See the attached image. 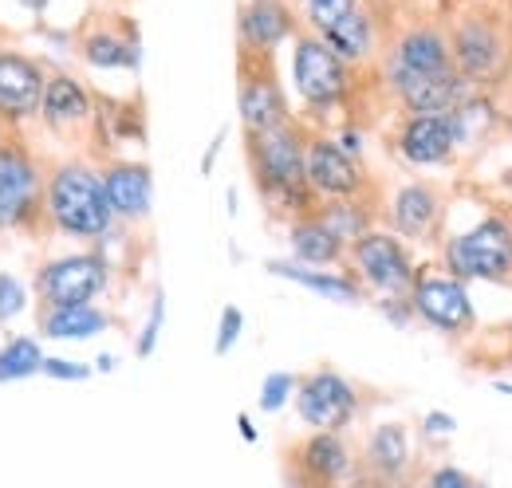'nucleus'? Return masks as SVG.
<instances>
[{
	"label": "nucleus",
	"instance_id": "f257e3e1",
	"mask_svg": "<svg viewBox=\"0 0 512 488\" xmlns=\"http://www.w3.org/2000/svg\"><path fill=\"white\" fill-rule=\"evenodd\" d=\"M449 52L461 79L477 91H512V16L501 0H469L446 16Z\"/></svg>",
	"mask_w": 512,
	"mask_h": 488
},
{
	"label": "nucleus",
	"instance_id": "f03ea898",
	"mask_svg": "<svg viewBox=\"0 0 512 488\" xmlns=\"http://www.w3.org/2000/svg\"><path fill=\"white\" fill-rule=\"evenodd\" d=\"M308 126L300 119L272 126L264 134H245V154H249V170H253V185L260 201L296 221L316 213V193L308 189V174H304V154H308Z\"/></svg>",
	"mask_w": 512,
	"mask_h": 488
},
{
	"label": "nucleus",
	"instance_id": "7ed1b4c3",
	"mask_svg": "<svg viewBox=\"0 0 512 488\" xmlns=\"http://www.w3.org/2000/svg\"><path fill=\"white\" fill-rule=\"evenodd\" d=\"M379 87L386 91L390 103H398L406 91L442 79L453 67V52H449L446 20L442 16H414L406 24H398L394 32L383 36V52H379Z\"/></svg>",
	"mask_w": 512,
	"mask_h": 488
},
{
	"label": "nucleus",
	"instance_id": "20e7f679",
	"mask_svg": "<svg viewBox=\"0 0 512 488\" xmlns=\"http://www.w3.org/2000/svg\"><path fill=\"white\" fill-rule=\"evenodd\" d=\"M44 213L67 241H103L115 229L103 174L87 162H60L44 182Z\"/></svg>",
	"mask_w": 512,
	"mask_h": 488
},
{
	"label": "nucleus",
	"instance_id": "39448f33",
	"mask_svg": "<svg viewBox=\"0 0 512 488\" xmlns=\"http://www.w3.org/2000/svg\"><path fill=\"white\" fill-rule=\"evenodd\" d=\"M442 272L465 284H501L512 288V217L485 213L477 225L446 233L438 244Z\"/></svg>",
	"mask_w": 512,
	"mask_h": 488
},
{
	"label": "nucleus",
	"instance_id": "423d86ee",
	"mask_svg": "<svg viewBox=\"0 0 512 488\" xmlns=\"http://www.w3.org/2000/svg\"><path fill=\"white\" fill-rule=\"evenodd\" d=\"M292 87L312 119H323L331 111H343L355 103L359 91V67L339 60L320 36L300 32L292 40Z\"/></svg>",
	"mask_w": 512,
	"mask_h": 488
},
{
	"label": "nucleus",
	"instance_id": "0eeeda50",
	"mask_svg": "<svg viewBox=\"0 0 512 488\" xmlns=\"http://www.w3.org/2000/svg\"><path fill=\"white\" fill-rule=\"evenodd\" d=\"M347 272L363 284V292H371L379 300H410V288L422 268H418V256L410 244L383 225H375L371 233H363L347 248Z\"/></svg>",
	"mask_w": 512,
	"mask_h": 488
},
{
	"label": "nucleus",
	"instance_id": "6e6552de",
	"mask_svg": "<svg viewBox=\"0 0 512 488\" xmlns=\"http://www.w3.org/2000/svg\"><path fill=\"white\" fill-rule=\"evenodd\" d=\"M410 311H414V323H422V327H430L446 339H465L477 323L469 284L442 272V268H422L418 272V280L410 288Z\"/></svg>",
	"mask_w": 512,
	"mask_h": 488
},
{
	"label": "nucleus",
	"instance_id": "1a4fd4ad",
	"mask_svg": "<svg viewBox=\"0 0 512 488\" xmlns=\"http://www.w3.org/2000/svg\"><path fill=\"white\" fill-rule=\"evenodd\" d=\"M359 410H363L359 386L347 374L331 370V366L304 374L300 386H296V414L316 433H343L359 418Z\"/></svg>",
	"mask_w": 512,
	"mask_h": 488
},
{
	"label": "nucleus",
	"instance_id": "9d476101",
	"mask_svg": "<svg viewBox=\"0 0 512 488\" xmlns=\"http://www.w3.org/2000/svg\"><path fill=\"white\" fill-rule=\"evenodd\" d=\"M446 193L442 185L434 182H402L394 185V193L379 205L383 217L394 237L410 244H442V221H446Z\"/></svg>",
	"mask_w": 512,
	"mask_h": 488
},
{
	"label": "nucleus",
	"instance_id": "9b49d317",
	"mask_svg": "<svg viewBox=\"0 0 512 488\" xmlns=\"http://www.w3.org/2000/svg\"><path fill=\"white\" fill-rule=\"evenodd\" d=\"M107 284H111V264L99 252H67L36 272V292L44 307L95 304L107 292Z\"/></svg>",
	"mask_w": 512,
	"mask_h": 488
},
{
	"label": "nucleus",
	"instance_id": "f8f14e48",
	"mask_svg": "<svg viewBox=\"0 0 512 488\" xmlns=\"http://www.w3.org/2000/svg\"><path fill=\"white\" fill-rule=\"evenodd\" d=\"M304 174H308V189L316 193V201L371 197V174H367V166L359 158H351L327 130H312L308 134Z\"/></svg>",
	"mask_w": 512,
	"mask_h": 488
},
{
	"label": "nucleus",
	"instance_id": "ddd939ff",
	"mask_svg": "<svg viewBox=\"0 0 512 488\" xmlns=\"http://www.w3.org/2000/svg\"><path fill=\"white\" fill-rule=\"evenodd\" d=\"M237 119L245 134H264L272 126L292 122L288 95L272 71V60L241 56V83H237Z\"/></svg>",
	"mask_w": 512,
	"mask_h": 488
},
{
	"label": "nucleus",
	"instance_id": "4468645a",
	"mask_svg": "<svg viewBox=\"0 0 512 488\" xmlns=\"http://www.w3.org/2000/svg\"><path fill=\"white\" fill-rule=\"evenodd\" d=\"M292 469L300 488H343L347 481L359 477L355 449L347 445L343 433H308L292 449Z\"/></svg>",
	"mask_w": 512,
	"mask_h": 488
},
{
	"label": "nucleus",
	"instance_id": "2eb2a0df",
	"mask_svg": "<svg viewBox=\"0 0 512 488\" xmlns=\"http://www.w3.org/2000/svg\"><path fill=\"white\" fill-rule=\"evenodd\" d=\"M44 209L40 166L20 146H0V229H24Z\"/></svg>",
	"mask_w": 512,
	"mask_h": 488
},
{
	"label": "nucleus",
	"instance_id": "dca6fc26",
	"mask_svg": "<svg viewBox=\"0 0 512 488\" xmlns=\"http://www.w3.org/2000/svg\"><path fill=\"white\" fill-rule=\"evenodd\" d=\"M390 142H394V154L410 170H442L457 162L453 126L446 115H398Z\"/></svg>",
	"mask_w": 512,
	"mask_h": 488
},
{
	"label": "nucleus",
	"instance_id": "f3484780",
	"mask_svg": "<svg viewBox=\"0 0 512 488\" xmlns=\"http://www.w3.org/2000/svg\"><path fill=\"white\" fill-rule=\"evenodd\" d=\"M296 36H300V16L288 0H241L237 8L241 56L272 60V52Z\"/></svg>",
	"mask_w": 512,
	"mask_h": 488
},
{
	"label": "nucleus",
	"instance_id": "a211bd4d",
	"mask_svg": "<svg viewBox=\"0 0 512 488\" xmlns=\"http://www.w3.org/2000/svg\"><path fill=\"white\" fill-rule=\"evenodd\" d=\"M414 465V441L402 422H379L371 429L359 461V477L375 488H402Z\"/></svg>",
	"mask_w": 512,
	"mask_h": 488
},
{
	"label": "nucleus",
	"instance_id": "6ab92c4d",
	"mask_svg": "<svg viewBox=\"0 0 512 488\" xmlns=\"http://www.w3.org/2000/svg\"><path fill=\"white\" fill-rule=\"evenodd\" d=\"M509 95H497V91H473L453 115H449V126H453V146L457 154H477V150H489L505 122H509Z\"/></svg>",
	"mask_w": 512,
	"mask_h": 488
},
{
	"label": "nucleus",
	"instance_id": "aec40b11",
	"mask_svg": "<svg viewBox=\"0 0 512 488\" xmlns=\"http://www.w3.org/2000/svg\"><path fill=\"white\" fill-rule=\"evenodd\" d=\"M48 75L24 52H0V115L12 122L40 115Z\"/></svg>",
	"mask_w": 512,
	"mask_h": 488
},
{
	"label": "nucleus",
	"instance_id": "412c9836",
	"mask_svg": "<svg viewBox=\"0 0 512 488\" xmlns=\"http://www.w3.org/2000/svg\"><path fill=\"white\" fill-rule=\"evenodd\" d=\"M99 174H103L107 205H111L115 221L138 225V221L150 217V209H154V178H150V166H142V162H107Z\"/></svg>",
	"mask_w": 512,
	"mask_h": 488
},
{
	"label": "nucleus",
	"instance_id": "4be33fe9",
	"mask_svg": "<svg viewBox=\"0 0 512 488\" xmlns=\"http://www.w3.org/2000/svg\"><path fill=\"white\" fill-rule=\"evenodd\" d=\"M268 272L296 284V288L316 292L331 304H359L367 296L363 284L347 268H308V264H296V260H268Z\"/></svg>",
	"mask_w": 512,
	"mask_h": 488
},
{
	"label": "nucleus",
	"instance_id": "5701e85b",
	"mask_svg": "<svg viewBox=\"0 0 512 488\" xmlns=\"http://www.w3.org/2000/svg\"><path fill=\"white\" fill-rule=\"evenodd\" d=\"M288 248H292V260L308 264V268H339V264H347V244L339 241L316 213L288 221Z\"/></svg>",
	"mask_w": 512,
	"mask_h": 488
},
{
	"label": "nucleus",
	"instance_id": "b1692460",
	"mask_svg": "<svg viewBox=\"0 0 512 488\" xmlns=\"http://www.w3.org/2000/svg\"><path fill=\"white\" fill-rule=\"evenodd\" d=\"M40 115L48 126L67 130V126H83V122L95 119V99L91 91L75 79V75H48V87H44V103H40Z\"/></svg>",
	"mask_w": 512,
	"mask_h": 488
},
{
	"label": "nucleus",
	"instance_id": "393cba45",
	"mask_svg": "<svg viewBox=\"0 0 512 488\" xmlns=\"http://www.w3.org/2000/svg\"><path fill=\"white\" fill-rule=\"evenodd\" d=\"M79 56L95 71H134L142 63V44H138L134 28L127 36L115 32V28H95V32H87L79 40Z\"/></svg>",
	"mask_w": 512,
	"mask_h": 488
},
{
	"label": "nucleus",
	"instance_id": "a878e982",
	"mask_svg": "<svg viewBox=\"0 0 512 488\" xmlns=\"http://www.w3.org/2000/svg\"><path fill=\"white\" fill-rule=\"evenodd\" d=\"M111 327V315L103 307L83 304V307H48L44 319H40V331L48 339H60V343H83V339H95Z\"/></svg>",
	"mask_w": 512,
	"mask_h": 488
},
{
	"label": "nucleus",
	"instance_id": "bb28decb",
	"mask_svg": "<svg viewBox=\"0 0 512 488\" xmlns=\"http://www.w3.org/2000/svg\"><path fill=\"white\" fill-rule=\"evenodd\" d=\"M316 217H320L339 241L351 248L363 233L375 229V221H379V205H375L371 197H355V201H320V205H316Z\"/></svg>",
	"mask_w": 512,
	"mask_h": 488
},
{
	"label": "nucleus",
	"instance_id": "cd10ccee",
	"mask_svg": "<svg viewBox=\"0 0 512 488\" xmlns=\"http://www.w3.org/2000/svg\"><path fill=\"white\" fill-rule=\"evenodd\" d=\"M44 359H48V355H44L40 343L28 339V335L4 343V347H0V382H20V378L40 374V370H44Z\"/></svg>",
	"mask_w": 512,
	"mask_h": 488
},
{
	"label": "nucleus",
	"instance_id": "c85d7f7f",
	"mask_svg": "<svg viewBox=\"0 0 512 488\" xmlns=\"http://www.w3.org/2000/svg\"><path fill=\"white\" fill-rule=\"evenodd\" d=\"M359 8H363V0H304V24L312 36H327Z\"/></svg>",
	"mask_w": 512,
	"mask_h": 488
},
{
	"label": "nucleus",
	"instance_id": "c756f323",
	"mask_svg": "<svg viewBox=\"0 0 512 488\" xmlns=\"http://www.w3.org/2000/svg\"><path fill=\"white\" fill-rule=\"evenodd\" d=\"M296 386H300L296 374H288V370H272V374H264V382H260V398H256V406H260L264 414H280L288 402H296Z\"/></svg>",
	"mask_w": 512,
	"mask_h": 488
},
{
	"label": "nucleus",
	"instance_id": "7c9ffc66",
	"mask_svg": "<svg viewBox=\"0 0 512 488\" xmlns=\"http://www.w3.org/2000/svg\"><path fill=\"white\" fill-rule=\"evenodd\" d=\"M162 327H166V292L154 288V296H150V315H146V323H142V331H138V339H134V355H138V359H150V355H154V347H158V339H162Z\"/></svg>",
	"mask_w": 512,
	"mask_h": 488
},
{
	"label": "nucleus",
	"instance_id": "2f4dec72",
	"mask_svg": "<svg viewBox=\"0 0 512 488\" xmlns=\"http://www.w3.org/2000/svg\"><path fill=\"white\" fill-rule=\"evenodd\" d=\"M241 331H245V311L241 307H221V319H217V339H213V355H229L233 347H237V339H241Z\"/></svg>",
	"mask_w": 512,
	"mask_h": 488
},
{
	"label": "nucleus",
	"instance_id": "473e14b6",
	"mask_svg": "<svg viewBox=\"0 0 512 488\" xmlns=\"http://www.w3.org/2000/svg\"><path fill=\"white\" fill-rule=\"evenodd\" d=\"M24 307H28V292H24V284H20L16 276L0 272V323L16 319Z\"/></svg>",
	"mask_w": 512,
	"mask_h": 488
},
{
	"label": "nucleus",
	"instance_id": "72a5a7b5",
	"mask_svg": "<svg viewBox=\"0 0 512 488\" xmlns=\"http://www.w3.org/2000/svg\"><path fill=\"white\" fill-rule=\"evenodd\" d=\"M422 488H485L473 473H465L461 465H438L426 473Z\"/></svg>",
	"mask_w": 512,
	"mask_h": 488
},
{
	"label": "nucleus",
	"instance_id": "f704fd0d",
	"mask_svg": "<svg viewBox=\"0 0 512 488\" xmlns=\"http://www.w3.org/2000/svg\"><path fill=\"white\" fill-rule=\"evenodd\" d=\"M44 374L56 378V382H83V378L95 374V366L71 363V359H60V355H48V359H44Z\"/></svg>",
	"mask_w": 512,
	"mask_h": 488
},
{
	"label": "nucleus",
	"instance_id": "c9c22d12",
	"mask_svg": "<svg viewBox=\"0 0 512 488\" xmlns=\"http://www.w3.org/2000/svg\"><path fill=\"white\" fill-rule=\"evenodd\" d=\"M457 433V418L449 414V410H430V414H422V437L426 441H449Z\"/></svg>",
	"mask_w": 512,
	"mask_h": 488
},
{
	"label": "nucleus",
	"instance_id": "e433bc0d",
	"mask_svg": "<svg viewBox=\"0 0 512 488\" xmlns=\"http://www.w3.org/2000/svg\"><path fill=\"white\" fill-rule=\"evenodd\" d=\"M331 138L351 154V158H359L363 162V150H367V134H363V126H355V122H343L339 130H331Z\"/></svg>",
	"mask_w": 512,
	"mask_h": 488
},
{
	"label": "nucleus",
	"instance_id": "4c0bfd02",
	"mask_svg": "<svg viewBox=\"0 0 512 488\" xmlns=\"http://www.w3.org/2000/svg\"><path fill=\"white\" fill-rule=\"evenodd\" d=\"M225 134H229V130L221 126V130H217V138L209 142V150H205V158H201V174H205V178L213 174V162H217V154H221V142H225Z\"/></svg>",
	"mask_w": 512,
	"mask_h": 488
},
{
	"label": "nucleus",
	"instance_id": "58836bf2",
	"mask_svg": "<svg viewBox=\"0 0 512 488\" xmlns=\"http://www.w3.org/2000/svg\"><path fill=\"white\" fill-rule=\"evenodd\" d=\"M237 429H241V437L253 445V441H256V426H253V418H249V414H241V418H237Z\"/></svg>",
	"mask_w": 512,
	"mask_h": 488
},
{
	"label": "nucleus",
	"instance_id": "ea45409f",
	"mask_svg": "<svg viewBox=\"0 0 512 488\" xmlns=\"http://www.w3.org/2000/svg\"><path fill=\"white\" fill-rule=\"evenodd\" d=\"M430 4H434V8L442 12V16H449V12H457V8H465L469 0H430Z\"/></svg>",
	"mask_w": 512,
	"mask_h": 488
},
{
	"label": "nucleus",
	"instance_id": "a19ab883",
	"mask_svg": "<svg viewBox=\"0 0 512 488\" xmlns=\"http://www.w3.org/2000/svg\"><path fill=\"white\" fill-rule=\"evenodd\" d=\"M115 363H119L115 355H99V359H95V370H99V374H111V370H115Z\"/></svg>",
	"mask_w": 512,
	"mask_h": 488
},
{
	"label": "nucleus",
	"instance_id": "79ce46f5",
	"mask_svg": "<svg viewBox=\"0 0 512 488\" xmlns=\"http://www.w3.org/2000/svg\"><path fill=\"white\" fill-rule=\"evenodd\" d=\"M20 4H24L28 12H44V8H48V0H20Z\"/></svg>",
	"mask_w": 512,
	"mask_h": 488
},
{
	"label": "nucleus",
	"instance_id": "37998d69",
	"mask_svg": "<svg viewBox=\"0 0 512 488\" xmlns=\"http://www.w3.org/2000/svg\"><path fill=\"white\" fill-rule=\"evenodd\" d=\"M501 4H505V12H509V16H512V0H501Z\"/></svg>",
	"mask_w": 512,
	"mask_h": 488
},
{
	"label": "nucleus",
	"instance_id": "c03bdc74",
	"mask_svg": "<svg viewBox=\"0 0 512 488\" xmlns=\"http://www.w3.org/2000/svg\"><path fill=\"white\" fill-rule=\"evenodd\" d=\"M509 95H512V91H509Z\"/></svg>",
	"mask_w": 512,
	"mask_h": 488
}]
</instances>
